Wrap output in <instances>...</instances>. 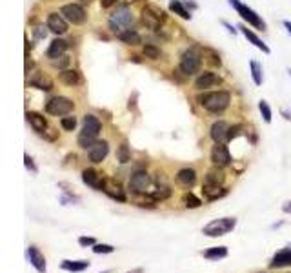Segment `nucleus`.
Listing matches in <instances>:
<instances>
[{
	"mask_svg": "<svg viewBox=\"0 0 291 273\" xmlns=\"http://www.w3.org/2000/svg\"><path fill=\"white\" fill-rule=\"evenodd\" d=\"M230 4L233 6L236 10V13L240 15L242 20H246L248 24H251V28H255V30H260V31H266V22L262 20L260 16L256 15V11H253L250 6L242 4L240 0H230Z\"/></svg>",
	"mask_w": 291,
	"mask_h": 273,
	"instance_id": "39448f33",
	"label": "nucleus"
},
{
	"mask_svg": "<svg viewBox=\"0 0 291 273\" xmlns=\"http://www.w3.org/2000/svg\"><path fill=\"white\" fill-rule=\"evenodd\" d=\"M113 4H116V0H100L102 8H111Z\"/></svg>",
	"mask_w": 291,
	"mask_h": 273,
	"instance_id": "de8ad7c7",
	"label": "nucleus"
},
{
	"mask_svg": "<svg viewBox=\"0 0 291 273\" xmlns=\"http://www.w3.org/2000/svg\"><path fill=\"white\" fill-rule=\"evenodd\" d=\"M26 118H28V122H30L31 128H33V130H35L36 133L44 135V133L48 132V122H46V118L40 115V113L28 112V113H26Z\"/></svg>",
	"mask_w": 291,
	"mask_h": 273,
	"instance_id": "f3484780",
	"label": "nucleus"
},
{
	"mask_svg": "<svg viewBox=\"0 0 291 273\" xmlns=\"http://www.w3.org/2000/svg\"><path fill=\"white\" fill-rule=\"evenodd\" d=\"M273 268H284V266H291V250H282L273 257L271 260Z\"/></svg>",
	"mask_w": 291,
	"mask_h": 273,
	"instance_id": "393cba45",
	"label": "nucleus"
},
{
	"mask_svg": "<svg viewBox=\"0 0 291 273\" xmlns=\"http://www.w3.org/2000/svg\"><path fill=\"white\" fill-rule=\"evenodd\" d=\"M228 255V248L224 246H216V248H211L208 252H204V257L206 258H211V260H216V258H222Z\"/></svg>",
	"mask_w": 291,
	"mask_h": 273,
	"instance_id": "72a5a7b5",
	"label": "nucleus"
},
{
	"mask_svg": "<svg viewBox=\"0 0 291 273\" xmlns=\"http://www.w3.org/2000/svg\"><path fill=\"white\" fill-rule=\"evenodd\" d=\"M26 255H28V258H30V262L35 266L36 272H40V273L46 272V258H44V255L38 252V248H35V246H30V248H28V252H26Z\"/></svg>",
	"mask_w": 291,
	"mask_h": 273,
	"instance_id": "aec40b11",
	"label": "nucleus"
},
{
	"mask_svg": "<svg viewBox=\"0 0 291 273\" xmlns=\"http://www.w3.org/2000/svg\"><path fill=\"white\" fill-rule=\"evenodd\" d=\"M238 31H240L242 35L246 36L248 40L251 42V44L253 46H256V48H258V50L262 51V53H270V48H268L266 44H264V42H262V38L258 35H256V33H253V31L250 30V28H248V26H238Z\"/></svg>",
	"mask_w": 291,
	"mask_h": 273,
	"instance_id": "412c9836",
	"label": "nucleus"
},
{
	"mask_svg": "<svg viewBox=\"0 0 291 273\" xmlns=\"http://www.w3.org/2000/svg\"><path fill=\"white\" fill-rule=\"evenodd\" d=\"M90 264L86 262V260H64L62 262V270H66V272H84L86 268H88Z\"/></svg>",
	"mask_w": 291,
	"mask_h": 273,
	"instance_id": "2f4dec72",
	"label": "nucleus"
},
{
	"mask_svg": "<svg viewBox=\"0 0 291 273\" xmlns=\"http://www.w3.org/2000/svg\"><path fill=\"white\" fill-rule=\"evenodd\" d=\"M228 132H230V126H228L224 120H216L213 122V126L210 130V136L215 142H224L228 140Z\"/></svg>",
	"mask_w": 291,
	"mask_h": 273,
	"instance_id": "a211bd4d",
	"label": "nucleus"
},
{
	"mask_svg": "<svg viewBox=\"0 0 291 273\" xmlns=\"http://www.w3.org/2000/svg\"><path fill=\"white\" fill-rule=\"evenodd\" d=\"M184 202H186V206L190 208V210H193V208H200V206H202L200 198L195 197L193 193H186V197H184Z\"/></svg>",
	"mask_w": 291,
	"mask_h": 273,
	"instance_id": "4c0bfd02",
	"label": "nucleus"
},
{
	"mask_svg": "<svg viewBox=\"0 0 291 273\" xmlns=\"http://www.w3.org/2000/svg\"><path fill=\"white\" fill-rule=\"evenodd\" d=\"M130 60H131V62H138V64H140V62H142V60H140V56H135V55L131 56Z\"/></svg>",
	"mask_w": 291,
	"mask_h": 273,
	"instance_id": "603ef678",
	"label": "nucleus"
},
{
	"mask_svg": "<svg viewBox=\"0 0 291 273\" xmlns=\"http://www.w3.org/2000/svg\"><path fill=\"white\" fill-rule=\"evenodd\" d=\"M82 2H91V0H82Z\"/></svg>",
	"mask_w": 291,
	"mask_h": 273,
	"instance_id": "6e6d98bb",
	"label": "nucleus"
},
{
	"mask_svg": "<svg viewBox=\"0 0 291 273\" xmlns=\"http://www.w3.org/2000/svg\"><path fill=\"white\" fill-rule=\"evenodd\" d=\"M24 164H26V168H28V170H31L33 173H36L35 162H33V158H31L30 155H26V157H24Z\"/></svg>",
	"mask_w": 291,
	"mask_h": 273,
	"instance_id": "37998d69",
	"label": "nucleus"
},
{
	"mask_svg": "<svg viewBox=\"0 0 291 273\" xmlns=\"http://www.w3.org/2000/svg\"><path fill=\"white\" fill-rule=\"evenodd\" d=\"M78 242H80L82 246H95V238L93 237H80L78 238Z\"/></svg>",
	"mask_w": 291,
	"mask_h": 273,
	"instance_id": "c03bdc74",
	"label": "nucleus"
},
{
	"mask_svg": "<svg viewBox=\"0 0 291 273\" xmlns=\"http://www.w3.org/2000/svg\"><path fill=\"white\" fill-rule=\"evenodd\" d=\"M218 84H222V78L216 73H213V71H204V73L196 76L195 80V88L198 91H208L210 88H215Z\"/></svg>",
	"mask_w": 291,
	"mask_h": 273,
	"instance_id": "f8f14e48",
	"label": "nucleus"
},
{
	"mask_svg": "<svg viewBox=\"0 0 291 273\" xmlns=\"http://www.w3.org/2000/svg\"><path fill=\"white\" fill-rule=\"evenodd\" d=\"M258 110H260V115H262V118L270 124L271 122V108H270V104H268L266 100H260L258 102Z\"/></svg>",
	"mask_w": 291,
	"mask_h": 273,
	"instance_id": "e433bc0d",
	"label": "nucleus"
},
{
	"mask_svg": "<svg viewBox=\"0 0 291 273\" xmlns=\"http://www.w3.org/2000/svg\"><path fill=\"white\" fill-rule=\"evenodd\" d=\"M166 20V15L162 13V11H158L156 8H144L142 10V15H140V22L142 26H146L148 30H160L162 22Z\"/></svg>",
	"mask_w": 291,
	"mask_h": 273,
	"instance_id": "6e6552de",
	"label": "nucleus"
},
{
	"mask_svg": "<svg viewBox=\"0 0 291 273\" xmlns=\"http://www.w3.org/2000/svg\"><path fill=\"white\" fill-rule=\"evenodd\" d=\"M113 246H110V244H95L93 246V252L95 253H113Z\"/></svg>",
	"mask_w": 291,
	"mask_h": 273,
	"instance_id": "ea45409f",
	"label": "nucleus"
},
{
	"mask_svg": "<svg viewBox=\"0 0 291 273\" xmlns=\"http://www.w3.org/2000/svg\"><path fill=\"white\" fill-rule=\"evenodd\" d=\"M46 30H48V26H46V28L44 26H36L35 30H33V33H35L36 38H46V35H48V31Z\"/></svg>",
	"mask_w": 291,
	"mask_h": 273,
	"instance_id": "79ce46f5",
	"label": "nucleus"
},
{
	"mask_svg": "<svg viewBox=\"0 0 291 273\" xmlns=\"http://www.w3.org/2000/svg\"><path fill=\"white\" fill-rule=\"evenodd\" d=\"M195 180H196V173L191 168H184V170H180V172L176 173V182L182 184V186H193Z\"/></svg>",
	"mask_w": 291,
	"mask_h": 273,
	"instance_id": "b1692460",
	"label": "nucleus"
},
{
	"mask_svg": "<svg viewBox=\"0 0 291 273\" xmlns=\"http://www.w3.org/2000/svg\"><path fill=\"white\" fill-rule=\"evenodd\" d=\"M224 178H226V175H224V172H222V168H216V166H215V170L208 172V175H206L208 184H218V186H222Z\"/></svg>",
	"mask_w": 291,
	"mask_h": 273,
	"instance_id": "7c9ffc66",
	"label": "nucleus"
},
{
	"mask_svg": "<svg viewBox=\"0 0 291 273\" xmlns=\"http://www.w3.org/2000/svg\"><path fill=\"white\" fill-rule=\"evenodd\" d=\"M118 40L120 42H124V44H128V46H136V44H140V35L136 33L135 30H126V31H122V33H118Z\"/></svg>",
	"mask_w": 291,
	"mask_h": 273,
	"instance_id": "bb28decb",
	"label": "nucleus"
},
{
	"mask_svg": "<svg viewBox=\"0 0 291 273\" xmlns=\"http://www.w3.org/2000/svg\"><path fill=\"white\" fill-rule=\"evenodd\" d=\"M102 124L95 115H86L84 124H82V132L78 133V146L84 150H90L96 142L98 135H100Z\"/></svg>",
	"mask_w": 291,
	"mask_h": 273,
	"instance_id": "f03ea898",
	"label": "nucleus"
},
{
	"mask_svg": "<svg viewBox=\"0 0 291 273\" xmlns=\"http://www.w3.org/2000/svg\"><path fill=\"white\" fill-rule=\"evenodd\" d=\"M170 11L171 13H175V15H178L180 18H184V20H190L191 18L190 10H188L186 6H184V2H180V0H171L170 2Z\"/></svg>",
	"mask_w": 291,
	"mask_h": 273,
	"instance_id": "a878e982",
	"label": "nucleus"
},
{
	"mask_svg": "<svg viewBox=\"0 0 291 273\" xmlns=\"http://www.w3.org/2000/svg\"><path fill=\"white\" fill-rule=\"evenodd\" d=\"M102 192L108 193L111 198H115V200H120V202H126V193L122 190V186L118 182L115 180H104V188H102Z\"/></svg>",
	"mask_w": 291,
	"mask_h": 273,
	"instance_id": "dca6fc26",
	"label": "nucleus"
},
{
	"mask_svg": "<svg viewBox=\"0 0 291 273\" xmlns=\"http://www.w3.org/2000/svg\"><path fill=\"white\" fill-rule=\"evenodd\" d=\"M142 53H144V56L146 58H150V60H160L162 58V50L155 44H146L144 48H142Z\"/></svg>",
	"mask_w": 291,
	"mask_h": 273,
	"instance_id": "c85d7f7f",
	"label": "nucleus"
},
{
	"mask_svg": "<svg viewBox=\"0 0 291 273\" xmlns=\"http://www.w3.org/2000/svg\"><path fill=\"white\" fill-rule=\"evenodd\" d=\"M60 15L64 16L66 20L71 22L75 26H82L86 20H88V15H86V10L78 4H66L62 6Z\"/></svg>",
	"mask_w": 291,
	"mask_h": 273,
	"instance_id": "1a4fd4ad",
	"label": "nucleus"
},
{
	"mask_svg": "<svg viewBox=\"0 0 291 273\" xmlns=\"http://www.w3.org/2000/svg\"><path fill=\"white\" fill-rule=\"evenodd\" d=\"M151 197L153 198H170L171 197V188L168 184H156L155 190H151Z\"/></svg>",
	"mask_w": 291,
	"mask_h": 273,
	"instance_id": "473e14b6",
	"label": "nucleus"
},
{
	"mask_svg": "<svg viewBox=\"0 0 291 273\" xmlns=\"http://www.w3.org/2000/svg\"><path fill=\"white\" fill-rule=\"evenodd\" d=\"M73 100L68 96H53L46 102V113H50L53 116H64L68 113L73 112Z\"/></svg>",
	"mask_w": 291,
	"mask_h": 273,
	"instance_id": "423d86ee",
	"label": "nucleus"
},
{
	"mask_svg": "<svg viewBox=\"0 0 291 273\" xmlns=\"http://www.w3.org/2000/svg\"><path fill=\"white\" fill-rule=\"evenodd\" d=\"M284 28H286L288 33H290V35H291V22H290V20H284Z\"/></svg>",
	"mask_w": 291,
	"mask_h": 273,
	"instance_id": "8fccbe9b",
	"label": "nucleus"
},
{
	"mask_svg": "<svg viewBox=\"0 0 291 273\" xmlns=\"http://www.w3.org/2000/svg\"><path fill=\"white\" fill-rule=\"evenodd\" d=\"M48 30L56 33V35H64L68 31V20L58 13H50L48 15Z\"/></svg>",
	"mask_w": 291,
	"mask_h": 273,
	"instance_id": "4468645a",
	"label": "nucleus"
},
{
	"mask_svg": "<svg viewBox=\"0 0 291 273\" xmlns=\"http://www.w3.org/2000/svg\"><path fill=\"white\" fill-rule=\"evenodd\" d=\"M188 8H193V10H196V4H195V2H188Z\"/></svg>",
	"mask_w": 291,
	"mask_h": 273,
	"instance_id": "864d4df0",
	"label": "nucleus"
},
{
	"mask_svg": "<svg viewBox=\"0 0 291 273\" xmlns=\"http://www.w3.org/2000/svg\"><path fill=\"white\" fill-rule=\"evenodd\" d=\"M60 126H62V130H66V132H73V130L76 128V118L75 116H62Z\"/></svg>",
	"mask_w": 291,
	"mask_h": 273,
	"instance_id": "c9c22d12",
	"label": "nucleus"
},
{
	"mask_svg": "<svg viewBox=\"0 0 291 273\" xmlns=\"http://www.w3.org/2000/svg\"><path fill=\"white\" fill-rule=\"evenodd\" d=\"M208 55H210V62L213 64V66H220L222 60H220V56H218V53L213 50H208Z\"/></svg>",
	"mask_w": 291,
	"mask_h": 273,
	"instance_id": "a19ab883",
	"label": "nucleus"
},
{
	"mask_svg": "<svg viewBox=\"0 0 291 273\" xmlns=\"http://www.w3.org/2000/svg\"><path fill=\"white\" fill-rule=\"evenodd\" d=\"M58 76H60V80L64 82L66 86H78L82 82L80 73L76 70H62Z\"/></svg>",
	"mask_w": 291,
	"mask_h": 273,
	"instance_id": "5701e85b",
	"label": "nucleus"
},
{
	"mask_svg": "<svg viewBox=\"0 0 291 273\" xmlns=\"http://www.w3.org/2000/svg\"><path fill=\"white\" fill-rule=\"evenodd\" d=\"M178 68H180V73H184L186 76L195 75V73H198L202 68V55L196 50L190 48V50H186L182 53Z\"/></svg>",
	"mask_w": 291,
	"mask_h": 273,
	"instance_id": "20e7f679",
	"label": "nucleus"
},
{
	"mask_svg": "<svg viewBox=\"0 0 291 273\" xmlns=\"http://www.w3.org/2000/svg\"><path fill=\"white\" fill-rule=\"evenodd\" d=\"M66 50H68V42L60 40V38H55V40L50 44L48 51H46V56H48L50 60H56V58H60V56L64 55Z\"/></svg>",
	"mask_w": 291,
	"mask_h": 273,
	"instance_id": "6ab92c4d",
	"label": "nucleus"
},
{
	"mask_svg": "<svg viewBox=\"0 0 291 273\" xmlns=\"http://www.w3.org/2000/svg\"><path fill=\"white\" fill-rule=\"evenodd\" d=\"M31 86L36 88V90H42V91H51L53 90V82H51L50 76H46V75H36L33 80L30 82Z\"/></svg>",
	"mask_w": 291,
	"mask_h": 273,
	"instance_id": "cd10ccee",
	"label": "nucleus"
},
{
	"mask_svg": "<svg viewBox=\"0 0 291 273\" xmlns=\"http://www.w3.org/2000/svg\"><path fill=\"white\" fill-rule=\"evenodd\" d=\"M150 173L144 172V170H136V172L131 173V178H130V190L131 193H144L150 186Z\"/></svg>",
	"mask_w": 291,
	"mask_h": 273,
	"instance_id": "9b49d317",
	"label": "nucleus"
},
{
	"mask_svg": "<svg viewBox=\"0 0 291 273\" xmlns=\"http://www.w3.org/2000/svg\"><path fill=\"white\" fill-rule=\"evenodd\" d=\"M288 73H290V76H291V68H290V70H288Z\"/></svg>",
	"mask_w": 291,
	"mask_h": 273,
	"instance_id": "5fc2aeb1",
	"label": "nucleus"
},
{
	"mask_svg": "<svg viewBox=\"0 0 291 273\" xmlns=\"http://www.w3.org/2000/svg\"><path fill=\"white\" fill-rule=\"evenodd\" d=\"M228 193L226 188L218 186V184H204V188H202V195L208 198V200H216V198L224 197Z\"/></svg>",
	"mask_w": 291,
	"mask_h": 273,
	"instance_id": "4be33fe9",
	"label": "nucleus"
},
{
	"mask_svg": "<svg viewBox=\"0 0 291 273\" xmlns=\"http://www.w3.org/2000/svg\"><path fill=\"white\" fill-rule=\"evenodd\" d=\"M238 132H240V126H233V128H230V132H228V140H231V138H235V135H238Z\"/></svg>",
	"mask_w": 291,
	"mask_h": 273,
	"instance_id": "a18cd8bd",
	"label": "nucleus"
},
{
	"mask_svg": "<svg viewBox=\"0 0 291 273\" xmlns=\"http://www.w3.org/2000/svg\"><path fill=\"white\" fill-rule=\"evenodd\" d=\"M108 153H110V144L106 140H96L95 144L88 150V157H90L91 162L98 164V162H102L108 157Z\"/></svg>",
	"mask_w": 291,
	"mask_h": 273,
	"instance_id": "ddd939ff",
	"label": "nucleus"
},
{
	"mask_svg": "<svg viewBox=\"0 0 291 273\" xmlns=\"http://www.w3.org/2000/svg\"><path fill=\"white\" fill-rule=\"evenodd\" d=\"M211 162L216 168H224L228 164H231V153L224 142H216L215 146H213V150H211Z\"/></svg>",
	"mask_w": 291,
	"mask_h": 273,
	"instance_id": "9d476101",
	"label": "nucleus"
},
{
	"mask_svg": "<svg viewBox=\"0 0 291 273\" xmlns=\"http://www.w3.org/2000/svg\"><path fill=\"white\" fill-rule=\"evenodd\" d=\"M222 26H224V28H228V30H230L231 35H236V31H238V30H235V28H233V26H231L230 22H226V20H222Z\"/></svg>",
	"mask_w": 291,
	"mask_h": 273,
	"instance_id": "49530a36",
	"label": "nucleus"
},
{
	"mask_svg": "<svg viewBox=\"0 0 291 273\" xmlns=\"http://www.w3.org/2000/svg\"><path fill=\"white\" fill-rule=\"evenodd\" d=\"M82 180H84L90 188H93V190L102 192L106 178H102L100 173L95 172V170H84V172H82Z\"/></svg>",
	"mask_w": 291,
	"mask_h": 273,
	"instance_id": "2eb2a0df",
	"label": "nucleus"
},
{
	"mask_svg": "<svg viewBox=\"0 0 291 273\" xmlns=\"http://www.w3.org/2000/svg\"><path fill=\"white\" fill-rule=\"evenodd\" d=\"M116 158H118V162H120V164H128V162L131 160L130 146H128L126 142H122L120 146H118V150H116Z\"/></svg>",
	"mask_w": 291,
	"mask_h": 273,
	"instance_id": "f704fd0d",
	"label": "nucleus"
},
{
	"mask_svg": "<svg viewBox=\"0 0 291 273\" xmlns=\"http://www.w3.org/2000/svg\"><path fill=\"white\" fill-rule=\"evenodd\" d=\"M31 68H33V62H31L30 56H28V58H26V73H30Z\"/></svg>",
	"mask_w": 291,
	"mask_h": 273,
	"instance_id": "09e8293b",
	"label": "nucleus"
},
{
	"mask_svg": "<svg viewBox=\"0 0 291 273\" xmlns=\"http://www.w3.org/2000/svg\"><path fill=\"white\" fill-rule=\"evenodd\" d=\"M282 210H284L286 213H291V202H286V204H284V208H282Z\"/></svg>",
	"mask_w": 291,
	"mask_h": 273,
	"instance_id": "3c124183",
	"label": "nucleus"
},
{
	"mask_svg": "<svg viewBox=\"0 0 291 273\" xmlns=\"http://www.w3.org/2000/svg\"><path fill=\"white\" fill-rule=\"evenodd\" d=\"M236 226V220L231 217L226 218H216L213 222H210L208 226H204V235L208 237H220V235H226V233L233 232V228Z\"/></svg>",
	"mask_w": 291,
	"mask_h": 273,
	"instance_id": "0eeeda50",
	"label": "nucleus"
},
{
	"mask_svg": "<svg viewBox=\"0 0 291 273\" xmlns=\"http://www.w3.org/2000/svg\"><path fill=\"white\" fill-rule=\"evenodd\" d=\"M135 18H133V13L128 6H120V8H116L113 13L110 15V20H108V26H110V30L118 35L122 31L126 30H131V26H133Z\"/></svg>",
	"mask_w": 291,
	"mask_h": 273,
	"instance_id": "7ed1b4c3",
	"label": "nucleus"
},
{
	"mask_svg": "<svg viewBox=\"0 0 291 273\" xmlns=\"http://www.w3.org/2000/svg\"><path fill=\"white\" fill-rule=\"evenodd\" d=\"M70 64V56H66V55H62L60 58H56V60H53V66L56 68V70H66V66Z\"/></svg>",
	"mask_w": 291,
	"mask_h": 273,
	"instance_id": "58836bf2",
	"label": "nucleus"
},
{
	"mask_svg": "<svg viewBox=\"0 0 291 273\" xmlns=\"http://www.w3.org/2000/svg\"><path fill=\"white\" fill-rule=\"evenodd\" d=\"M250 70H251V78L255 82V86H262L264 80V73H262V66L256 60H250Z\"/></svg>",
	"mask_w": 291,
	"mask_h": 273,
	"instance_id": "c756f323",
	"label": "nucleus"
},
{
	"mask_svg": "<svg viewBox=\"0 0 291 273\" xmlns=\"http://www.w3.org/2000/svg\"><path fill=\"white\" fill-rule=\"evenodd\" d=\"M198 102H200L204 110H208L210 113H222L226 112L231 104V95L230 91L220 90V91H208L206 95L198 96Z\"/></svg>",
	"mask_w": 291,
	"mask_h": 273,
	"instance_id": "f257e3e1",
	"label": "nucleus"
}]
</instances>
